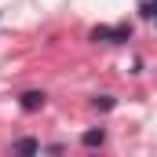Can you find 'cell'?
<instances>
[{"instance_id": "obj_1", "label": "cell", "mask_w": 157, "mask_h": 157, "mask_svg": "<svg viewBox=\"0 0 157 157\" xmlns=\"http://www.w3.org/2000/svg\"><path fill=\"white\" fill-rule=\"evenodd\" d=\"M91 40L124 44V40H132V26H128V22H121V26H95V29H91Z\"/></svg>"}, {"instance_id": "obj_2", "label": "cell", "mask_w": 157, "mask_h": 157, "mask_svg": "<svg viewBox=\"0 0 157 157\" xmlns=\"http://www.w3.org/2000/svg\"><path fill=\"white\" fill-rule=\"evenodd\" d=\"M11 157H40V139L33 135H22L11 143Z\"/></svg>"}, {"instance_id": "obj_3", "label": "cell", "mask_w": 157, "mask_h": 157, "mask_svg": "<svg viewBox=\"0 0 157 157\" xmlns=\"http://www.w3.org/2000/svg\"><path fill=\"white\" fill-rule=\"evenodd\" d=\"M18 102H22V110H26V113H37V110H44L48 95H44V91H22V95H18Z\"/></svg>"}, {"instance_id": "obj_4", "label": "cell", "mask_w": 157, "mask_h": 157, "mask_svg": "<svg viewBox=\"0 0 157 157\" xmlns=\"http://www.w3.org/2000/svg\"><path fill=\"white\" fill-rule=\"evenodd\" d=\"M80 143H84L88 150H95V146H102V143H106V128H88V132L80 135Z\"/></svg>"}, {"instance_id": "obj_5", "label": "cell", "mask_w": 157, "mask_h": 157, "mask_svg": "<svg viewBox=\"0 0 157 157\" xmlns=\"http://www.w3.org/2000/svg\"><path fill=\"white\" fill-rule=\"evenodd\" d=\"M91 106L95 110H113L117 102H113V95H99V99H91Z\"/></svg>"}, {"instance_id": "obj_6", "label": "cell", "mask_w": 157, "mask_h": 157, "mask_svg": "<svg viewBox=\"0 0 157 157\" xmlns=\"http://www.w3.org/2000/svg\"><path fill=\"white\" fill-rule=\"evenodd\" d=\"M143 15L154 18V26H157V0H146V4H143Z\"/></svg>"}]
</instances>
